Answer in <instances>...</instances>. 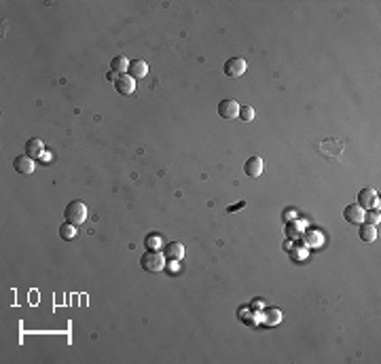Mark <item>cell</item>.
Listing matches in <instances>:
<instances>
[{"label": "cell", "instance_id": "obj_1", "mask_svg": "<svg viewBox=\"0 0 381 364\" xmlns=\"http://www.w3.org/2000/svg\"><path fill=\"white\" fill-rule=\"evenodd\" d=\"M140 267L144 271H150V273H157V271L165 267V256L157 250H146L140 256Z\"/></svg>", "mask_w": 381, "mask_h": 364}, {"label": "cell", "instance_id": "obj_2", "mask_svg": "<svg viewBox=\"0 0 381 364\" xmlns=\"http://www.w3.org/2000/svg\"><path fill=\"white\" fill-rule=\"evenodd\" d=\"M64 216H66L68 223H72V225H81V223H85V218H87V206H85L83 201L74 199V201H70V203H68V206H66V210H64Z\"/></svg>", "mask_w": 381, "mask_h": 364}, {"label": "cell", "instance_id": "obj_3", "mask_svg": "<svg viewBox=\"0 0 381 364\" xmlns=\"http://www.w3.org/2000/svg\"><path fill=\"white\" fill-rule=\"evenodd\" d=\"M246 59L242 57H231V59H227L225 66H223V72L227 76H231V79H237V76H242L246 72Z\"/></svg>", "mask_w": 381, "mask_h": 364}, {"label": "cell", "instance_id": "obj_4", "mask_svg": "<svg viewBox=\"0 0 381 364\" xmlns=\"http://www.w3.org/2000/svg\"><path fill=\"white\" fill-rule=\"evenodd\" d=\"M218 115L223 117V119H235V117H240V104H237V100L225 98V100L218 104Z\"/></svg>", "mask_w": 381, "mask_h": 364}, {"label": "cell", "instance_id": "obj_5", "mask_svg": "<svg viewBox=\"0 0 381 364\" xmlns=\"http://www.w3.org/2000/svg\"><path fill=\"white\" fill-rule=\"evenodd\" d=\"M343 218L352 225H360V223H364V208L360 203H350L343 210Z\"/></svg>", "mask_w": 381, "mask_h": 364}, {"label": "cell", "instance_id": "obj_6", "mask_svg": "<svg viewBox=\"0 0 381 364\" xmlns=\"http://www.w3.org/2000/svg\"><path fill=\"white\" fill-rule=\"evenodd\" d=\"M115 89L121 93V96H131L133 89H135V79L129 74H119L117 81H115Z\"/></svg>", "mask_w": 381, "mask_h": 364}, {"label": "cell", "instance_id": "obj_7", "mask_svg": "<svg viewBox=\"0 0 381 364\" xmlns=\"http://www.w3.org/2000/svg\"><path fill=\"white\" fill-rule=\"evenodd\" d=\"M358 203H360L364 210L377 208V203H379L377 191H375V189H360V193H358Z\"/></svg>", "mask_w": 381, "mask_h": 364}, {"label": "cell", "instance_id": "obj_8", "mask_svg": "<svg viewBox=\"0 0 381 364\" xmlns=\"http://www.w3.org/2000/svg\"><path fill=\"white\" fill-rule=\"evenodd\" d=\"M13 167H15V172H19V174H32L34 172V159L28 157V155H19V157H15L13 161Z\"/></svg>", "mask_w": 381, "mask_h": 364}, {"label": "cell", "instance_id": "obj_9", "mask_svg": "<svg viewBox=\"0 0 381 364\" xmlns=\"http://www.w3.org/2000/svg\"><path fill=\"white\" fill-rule=\"evenodd\" d=\"M244 172L250 178H258L262 174V159L260 157H250L248 161H246V165H244Z\"/></svg>", "mask_w": 381, "mask_h": 364}, {"label": "cell", "instance_id": "obj_10", "mask_svg": "<svg viewBox=\"0 0 381 364\" xmlns=\"http://www.w3.org/2000/svg\"><path fill=\"white\" fill-rule=\"evenodd\" d=\"M42 152H45V144H42L38 138H30L28 142H25V155L32 157V159H36L40 157Z\"/></svg>", "mask_w": 381, "mask_h": 364}, {"label": "cell", "instance_id": "obj_11", "mask_svg": "<svg viewBox=\"0 0 381 364\" xmlns=\"http://www.w3.org/2000/svg\"><path fill=\"white\" fill-rule=\"evenodd\" d=\"M163 256H167L169 260H180L184 256V245L180 242H172V243H167L165 245V254Z\"/></svg>", "mask_w": 381, "mask_h": 364}, {"label": "cell", "instance_id": "obj_12", "mask_svg": "<svg viewBox=\"0 0 381 364\" xmlns=\"http://www.w3.org/2000/svg\"><path fill=\"white\" fill-rule=\"evenodd\" d=\"M148 72V64L144 59H135V62H129V76L133 79H144Z\"/></svg>", "mask_w": 381, "mask_h": 364}, {"label": "cell", "instance_id": "obj_13", "mask_svg": "<svg viewBox=\"0 0 381 364\" xmlns=\"http://www.w3.org/2000/svg\"><path fill=\"white\" fill-rule=\"evenodd\" d=\"M358 235H360L362 242H375V240H377V227H375V225H369V223H360Z\"/></svg>", "mask_w": 381, "mask_h": 364}, {"label": "cell", "instance_id": "obj_14", "mask_svg": "<svg viewBox=\"0 0 381 364\" xmlns=\"http://www.w3.org/2000/svg\"><path fill=\"white\" fill-rule=\"evenodd\" d=\"M110 70H115L117 74H125V70H129V62H127L123 55H117V57H113V62H110Z\"/></svg>", "mask_w": 381, "mask_h": 364}, {"label": "cell", "instance_id": "obj_15", "mask_svg": "<svg viewBox=\"0 0 381 364\" xmlns=\"http://www.w3.org/2000/svg\"><path fill=\"white\" fill-rule=\"evenodd\" d=\"M59 235H62V240H68V242L74 240V237H76V225H72V223H68V220H66V223L59 227Z\"/></svg>", "mask_w": 381, "mask_h": 364}, {"label": "cell", "instance_id": "obj_16", "mask_svg": "<svg viewBox=\"0 0 381 364\" xmlns=\"http://www.w3.org/2000/svg\"><path fill=\"white\" fill-rule=\"evenodd\" d=\"M144 243H146V248H148V250H159V248H161V235H157V233H148V235H146V240H144Z\"/></svg>", "mask_w": 381, "mask_h": 364}, {"label": "cell", "instance_id": "obj_17", "mask_svg": "<svg viewBox=\"0 0 381 364\" xmlns=\"http://www.w3.org/2000/svg\"><path fill=\"white\" fill-rule=\"evenodd\" d=\"M240 119L242 121H252L254 119V108L252 106H240Z\"/></svg>", "mask_w": 381, "mask_h": 364}, {"label": "cell", "instance_id": "obj_18", "mask_svg": "<svg viewBox=\"0 0 381 364\" xmlns=\"http://www.w3.org/2000/svg\"><path fill=\"white\" fill-rule=\"evenodd\" d=\"M364 220H367L369 225H377V223H379V212H375V210H371L369 214H367V212H364Z\"/></svg>", "mask_w": 381, "mask_h": 364}, {"label": "cell", "instance_id": "obj_19", "mask_svg": "<svg viewBox=\"0 0 381 364\" xmlns=\"http://www.w3.org/2000/svg\"><path fill=\"white\" fill-rule=\"evenodd\" d=\"M307 243H320V235H307Z\"/></svg>", "mask_w": 381, "mask_h": 364}, {"label": "cell", "instance_id": "obj_20", "mask_svg": "<svg viewBox=\"0 0 381 364\" xmlns=\"http://www.w3.org/2000/svg\"><path fill=\"white\" fill-rule=\"evenodd\" d=\"M117 76H119V74H117L115 70H110V72H108V79H110V81H113V83L117 81Z\"/></svg>", "mask_w": 381, "mask_h": 364}]
</instances>
